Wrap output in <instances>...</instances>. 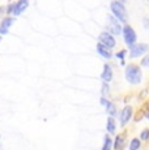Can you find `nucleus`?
Wrapping results in <instances>:
<instances>
[{"mask_svg": "<svg viewBox=\"0 0 149 150\" xmlns=\"http://www.w3.org/2000/svg\"><path fill=\"white\" fill-rule=\"evenodd\" d=\"M110 9L113 12V16L118 20L119 22H127L128 13L124 7V3L119 1V0H113L110 3Z\"/></svg>", "mask_w": 149, "mask_h": 150, "instance_id": "obj_1", "label": "nucleus"}, {"mask_svg": "<svg viewBox=\"0 0 149 150\" xmlns=\"http://www.w3.org/2000/svg\"><path fill=\"white\" fill-rule=\"evenodd\" d=\"M141 77H143V73L139 65L130 64L126 67V80L130 83L137 85V83L141 82Z\"/></svg>", "mask_w": 149, "mask_h": 150, "instance_id": "obj_2", "label": "nucleus"}, {"mask_svg": "<svg viewBox=\"0 0 149 150\" xmlns=\"http://www.w3.org/2000/svg\"><path fill=\"white\" fill-rule=\"evenodd\" d=\"M122 34H123V38H124L126 45H127L128 47L132 46L133 43H136L137 35H136V33H135L133 28L131 26V25H124V26L122 28Z\"/></svg>", "mask_w": 149, "mask_h": 150, "instance_id": "obj_3", "label": "nucleus"}, {"mask_svg": "<svg viewBox=\"0 0 149 150\" xmlns=\"http://www.w3.org/2000/svg\"><path fill=\"white\" fill-rule=\"evenodd\" d=\"M149 51V46L147 43H133L130 46V56L131 57H139L141 55L147 54Z\"/></svg>", "mask_w": 149, "mask_h": 150, "instance_id": "obj_4", "label": "nucleus"}, {"mask_svg": "<svg viewBox=\"0 0 149 150\" xmlns=\"http://www.w3.org/2000/svg\"><path fill=\"white\" fill-rule=\"evenodd\" d=\"M98 41H99V43L106 46L107 48H113V47H115V45H116V41H115V38H114V35L111 33H107V31H102V33L99 34Z\"/></svg>", "mask_w": 149, "mask_h": 150, "instance_id": "obj_5", "label": "nucleus"}, {"mask_svg": "<svg viewBox=\"0 0 149 150\" xmlns=\"http://www.w3.org/2000/svg\"><path fill=\"white\" fill-rule=\"evenodd\" d=\"M29 7V0H18V1L13 3V9L12 13L15 16H20L21 13H24L26 11V8Z\"/></svg>", "mask_w": 149, "mask_h": 150, "instance_id": "obj_6", "label": "nucleus"}, {"mask_svg": "<svg viewBox=\"0 0 149 150\" xmlns=\"http://www.w3.org/2000/svg\"><path fill=\"white\" fill-rule=\"evenodd\" d=\"M107 22H109V26H110L111 34L118 35V34L122 33V26H120V22L114 16H110V14H109V16H107Z\"/></svg>", "mask_w": 149, "mask_h": 150, "instance_id": "obj_7", "label": "nucleus"}, {"mask_svg": "<svg viewBox=\"0 0 149 150\" xmlns=\"http://www.w3.org/2000/svg\"><path fill=\"white\" fill-rule=\"evenodd\" d=\"M15 18L13 17H5L1 22H0V35H5L9 31V28L13 25Z\"/></svg>", "mask_w": 149, "mask_h": 150, "instance_id": "obj_8", "label": "nucleus"}, {"mask_svg": "<svg viewBox=\"0 0 149 150\" xmlns=\"http://www.w3.org/2000/svg\"><path fill=\"white\" fill-rule=\"evenodd\" d=\"M131 116H132V107L131 106H126L122 110V112H120V122H122V124H127L128 120L131 119Z\"/></svg>", "mask_w": 149, "mask_h": 150, "instance_id": "obj_9", "label": "nucleus"}, {"mask_svg": "<svg viewBox=\"0 0 149 150\" xmlns=\"http://www.w3.org/2000/svg\"><path fill=\"white\" fill-rule=\"evenodd\" d=\"M97 52L101 55L102 57H105V59H111V56H113L110 48H107L106 46H104L102 43H99V42L97 43Z\"/></svg>", "mask_w": 149, "mask_h": 150, "instance_id": "obj_10", "label": "nucleus"}, {"mask_svg": "<svg viewBox=\"0 0 149 150\" xmlns=\"http://www.w3.org/2000/svg\"><path fill=\"white\" fill-rule=\"evenodd\" d=\"M101 77H102V80H104L106 83L110 82L111 80H113V69H111V67L109 64L104 65V72H102Z\"/></svg>", "mask_w": 149, "mask_h": 150, "instance_id": "obj_11", "label": "nucleus"}, {"mask_svg": "<svg viewBox=\"0 0 149 150\" xmlns=\"http://www.w3.org/2000/svg\"><path fill=\"white\" fill-rule=\"evenodd\" d=\"M101 103H102L104 106H106V108H107V112L111 115V116H113V115H115V112H116V111H115V107H114L113 103L107 102V100H106L105 98H102V99H101Z\"/></svg>", "mask_w": 149, "mask_h": 150, "instance_id": "obj_12", "label": "nucleus"}, {"mask_svg": "<svg viewBox=\"0 0 149 150\" xmlns=\"http://www.w3.org/2000/svg\"><path fill=\"white\" fill-rule=\"evenodd\" d=\"M106 128H107V132H109V133H110V134L115 132L116 125H115V120H114L113 117H110V116H109V119H107V127H106Z\"/></svg>", "mask_w": 149, "mask_h": 150, "instance_id": "obj_13", "label": "nucleus"}, {"mask_svg": "<svg viewBox=\"0 0 149 150\" xmlns=\"http://www.w3.org/2000/svg\"><path fill=\"white\" fill-rule=\"evenodd\" d=\"M111 148H113V140L110 138V136H105V141H104V148H102V150H111Z\"/></svg>", "mask_w": 149, "mask_h": 150, "instance_id": "obj_14", "label": "nucleus"}, {"mask_svg": "<svg viewBox=\"0 0 149 150\" xmlns=\"http://www.w3.org/2000/svg\"><path fill=\"white\" fill-rule=\"evenodd\" d=\"M140 140L139 138H133L132 141H131V144H130V150H139L140 148Z\"/></svg>", "mask_w": 149, "mask_h": 150, "instance_id": "obj_15", "label": "nucleus"}, {"mask_svg": "<svg viewBox=\"0 0 149 150\" xmlns=\"http://www.w3.org/2000/svg\"><path fill=\"white\" fill-rule=\"evenodd\" d=\"M123 140H124V137H120V136H118L116 137V141H115V145H114V148L115 149H119L120 146H122V142H123Z\"/></svg>", "mask_w": 149, "mask_h": 150, "instance_id": "obj_16", "label": "nucleus"}, {"mask_svg": "<svg viewBox=\"0 0 149 150\" xmlns=\"http://www.w3.org/2000/svg\"><path fill=\"white\" fill-rule=\"evenodd\" d=\"M140 138H141V140H148L149 138V129H144V131L140 133Z\"/></svg>", "mask_w": 149, "mask_h": 150, "instance_id": "obj_17", "label": "nucleus"}, {"mask_svg": "<svg viewBox=\"0 0 149 150\" xmlns=\"http://www.w3.org/2000/svg\"><path fill=\"white\" fill-rule=\"evenodd\" d=\"M141 65H143V67H149V54L147 55V56L143 57V60H141Z\"/></svg>", "mask_w": 149, "mask_h": 150, "instance_id": "obj_18", "label": "nucleus"}, {"mask_svg": "<svg viewBox=\"0 0 149 150\" xmlns=\"http://www.w3.org/2000/svg\"><path fill=\"white\" fill-rule=\"evenodd\" d=\"M124 55H126V51L123 50V51H120V52L116 54V57H118V59H120V60H123V59H124Z\"/></svg>", "mask_w": 149, "mask_h": 150, "instance_id": "obj_19", "label": "nucleus"}, {"mask_svg": "<svg viewBox=\"0 0 149 150\" xmlns=\"http://www.w3.org/2000/svg\"><path fill=\"white\" fill-rule=\"evenodd\" d=\"M12 9H13V4H11V5H9V7H8L7 12H8V13H12Z\"/></svg>", "mask_w": 149, "mask_h": 150, "instance_id": "obj_20", "label": "nucleus"}, {"mask_svg": "<svg viewBox=\"0 0 149 150\" xmlns=\"http://www.w3.org/2000/svg\"><path fill=\"white\" fill-rule=\"evenodd\" d=\"M119 1H122V3H124V1H126V0H119Z\"/></svg>", "mask_w": 149, "mask_h": 150, "instance_id": "obj_21", "label": "nucleus"}, {"mask_svg": "<svg viewBox=\"0 0 149 150\" xmlns=\"http://www.w3.org/2000/svg\"><path fill=\"white\" fill-rule=\"evenodd\" d=\"M147 117H149V114H147Z\"/></svg>", "mask_w": 149, "mask_h": 150, "instance_id": "obj_22", "label": "nucleus"}, {"mask_svg": "<svg viewBox=\"0 0 149 150\" xmlns=\"http://www.w3.org/2000/svg\"><path fill=\"white\" fill-rule=\"evenodd\" d=\"M0 41H1V37H0Z\"/></svg>", "mask_w": 149, "mask_h": 150, "instance_id": "obj_23", "label": "nucleus"}, {"mask_svg": "<svg viewBox=\"0 0 149 150\" xmlns=\"http://www.w3.org/2000/svg\"><path fill=\"white\" fill-rule=\"evenodd\" d=\"M0 13H1V9H0Z\"/></svg>", "mask_w": 149, "mask_h": 150, "instance_id": "obj_24", "label": "nucleus"}, {"mask_svg": "<svg viewBox=\"0 0 149 150\" xmlns=\"http://www.w3.org/2000/svg\"><path fill=\"white\" fill-rule=\"evenodd\" d=\"M147 1H149V0H147Z\"/></svg>", "mask_w": 149, "mask_h": 150, "instance_id": "obj_25", "label": "nucleus"}]
</instances>
